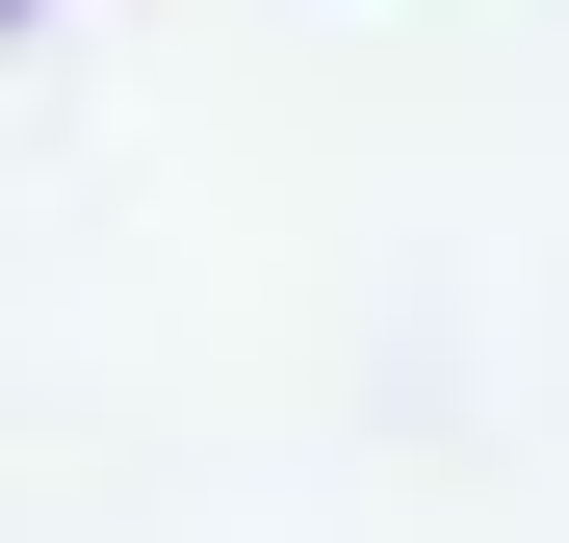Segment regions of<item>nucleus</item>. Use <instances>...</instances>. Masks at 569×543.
Returning a JSON list of instances; mask_svg holds the SVG:
<instances>
[{
    "label": "nucleus",
    "mask_w": 569,
    "mask_h": 543,
    "mask_svg": "<svg viewBox=\"0 0 569 543\" xmlns=\"http://www.w3.org/2000/svg\"><path fill=\"white\" fill-rule=\"evenodd\" d=\"M0 27H52V0H0Z\"/></svg>",
    "instance_id": "nucleus-1"
}]
</instances>
